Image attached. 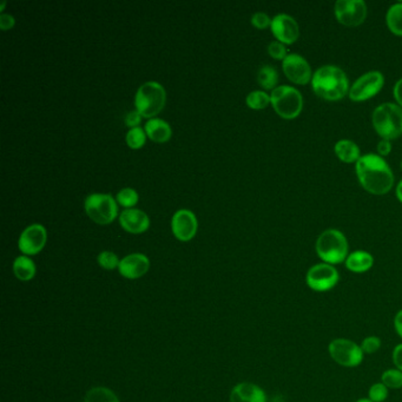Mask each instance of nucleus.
I'll list each match as a JSON object with an SVG mask.
<instances>
[{
    "instance_id": "obj_1",
    "label": "nucleus",
    "mask_w": 402,
    "mask_h": 402,
    "mask_svg": "<svg viewBox=\"0 0 402 402\" xmlns=\"http://www.w3.org/2000/svg\"><path fill=\"white\" fill-rule=\"evenodd\" d=\"M359 182L373 195H385L394 184V175L383 157L375 154L361 156L355 164Z\"/></svg>"
},
{
    "instance_id": "obj_2",
    "label": "nucleus",
    "mask_w": 402,
    "mask_h": 402,
    "mask_svg": "<svg viewBox=\"0 0 402 402\" xmlns=\"http://www.w3.org/2000/svg\"><path fill=\"white\" fill-rule=\"evenodd\" d=\"M314 92L328 102H337L350 94V81L345 71L335 66H321L312 78Z\"/></svg>"
},
{
    "instance_id": "obj_3",
    "label": "nucleus",
    "mask_w": 402,
    "mask_h": 402,
    "mask_svg": "<svg viewBox=\"0 0 402 402\" xmlns=\"http://www.w3.org/2000/svg\"><path fill=\"white\" fill-rule=\"evenodd\" d=\"M374 129L382 139L393 141L402 134V108L394 103H383L374 110Z\"/></svg>"
},
{
    "instance_id": "obj_4",
    "label": "nucleus",
    "mask_w": 402,
    "mask_h": 402,
    "mask_svg": "<svg viewBox=\"0 0 402 402\" xmlns=\"http://www.w3.org/2000/svg\"><path fill=\"white\" fill-rule=\"evenodd\" d=\"M317 255L325 263L340 264L348 257V241L337 229H327L319 236L315 244Z\"/></svg>"
},
{
    "instance_id": "obj_5",
    "label": "nucleus",
    "mask_w": 402,
    "mask_h": 402,
    "mask_svg": "<svg viewBox=\"0 0 402 402\" xmlns=\"http://www.w3.org/2000/svg\"><path fill=\"white\" fill-rule=\"evenodd\" d=\"M167 101L165 89L159 81H149L139 86L134 94V106L142 117L154 118L162 111Z\"/></svg>"
},
{
    "instance_id": "obj_6",
    "label": "nucleus",
    "mask_w": 402,
    "mask_h": 402,
    "mask_svg": "<svg viewBox=\"0 0 402 402\" xmlns=\"http://www.w3.org/2000/svg\"><path fill=\"white\" fill-rule=\"evenodd\" d=\"M272 105L280 117L294 119L303 109V97L299 90L289 86H277L270 94Z\"/></svg>"
},
{
    "instance_id": "obj_7",
    "label": "nucleus",
    "mask_w": 402,
    "mask_h": 402,
    "mask_svg": "<svg viewBox=\"0 0 402 402\" xmlns=\"http://www.w3.org/2000/svg\"><path fill=\"white\" fill-rule=\"evenodd\" d=\"M84 210L96 223L109 224L117 217V201L110 194L94 192L86 196Z\"/></svg>"
},
{
    "instance_id": "obj_8",
    "label": "nucleus",
    "mask_w": 402,
    "mask_h": 402,
    "mask_svg": "<svg viewBox=\"0 0 402 402\" xmlns=\"http://www.w3.org/2000/svg\"><path fill=\"white\" fill-rule=\"evenodd\" d=\"M328 350L334 361L342 367H358L363 360L361 347L347 339H335L329 343Z\"/></svg>"
},
{
    "instance_id": "obj_9",
    "label": "nucleus",
    "mask_w": 402,
    "mask_h": 402,
    "mask_svg": "<svg viewBox=\"0 0 402 402\" xmlns=\"http://www.w3.org/2000/svg\"><path fill=\"white\" fill-rule=\"evenodd\" d=\"M385 86V77L380 71H370L359 77L350 86V96L353 102H365L381 91Z\"/></svg>"
},
{
    "instance_id": "obj_10",
    "label": "nucleus",
    "mask_w": 402,
    "mask_h": 402,
    "mask_svg": "<svg viewBox=\"0 0 402 402\" xmlns=\"http://www.w3.org/2000/svg\"><path fill=\"white\" fill-rule=\"evenodd\" d=\"M340 280L339 272L332 264L319 263L309 268L305 275V282L309 288L317 292L332 290Z\"/></svg>"
},
{
    "instance_id": "obj_11",
    "label": "nucleus",
    "mask_w": 402,
    "mask_h": 402,
    "mask_svg": "<svg viewBox=\"0 0 402 402\" xmlns=\"http://www.w3.org/2000/svg\"><path fill=\"white\" fill-rule=\"evenodd\" d=\"M334 12L340 24L356 28L365 23L368 10L363 0H337Z\"/></svg>"
},
{
    "instance_id": "obj_12",
    "label": "nucleus",
    "mask_w": 402,
    "mask_h": 402,
    "mask_svg": "<svg viewBox=\"0 0 402 402\" xmlns=\"http://www.w3.org/2000/svg\"><path fill=\"white\" fill-rule=\"evenodd\" d=\"M282 69L285 77L297 86H305L313 78L308 61L297 53H288L285 61H282Z\"/></svg>"
},
{
    "instance_id": "obj_13",
    "label": "nucleus",
    "mask_w": 402,
    "mask_h": 402,
    "mask_svg": "<svg viewBox=\"0 0 402 402\" xmlns=\"http://www.w3.org/2000/svg\"><path fill=\"white\" fill-rule=\"evenodd\" d=\"M48 241V232L44 225L31 224L21 232L18 240V248L24 255H37L41 252Z\"/></svg>"
},
{
    "instance_id": "obj_14",
    "label": "nucleus",
    "mask_w": 402,
    "mask_h": 402,
    "mask_svg": "<svg viewBox=\"0 0 402 402\" xmlns=\"http://www.w3.org/2000/svg\"><path fill=\"white\" fill-rule=\"evenodd\" d=\"M197 225L196 215L189 209H179L171 219L172 234L182 242H187L195 237Z\"/></svg>"
},
{
    "instance_id": "obj_15",
    "label": "nucleus",
    "mask_w": 402,
    "mask_h": 402,
    "mask_svg": "<svg viewBox=\"0 0 402 402\" xmlns=\"http://www.w3.org/2000/svg\"><path fill=\"white\" fill-rule=\"evenodd\" d=\"M272 34L282 44H294L300 37V28L297 19L285 13L277 14L270 25Z\"/></svg>"
},
{
    "instance_id": "obj_16",
    "label": "nucleus",
    "mask_w": 402,
    "mask_h": 402,
    "mask_svg": "<svg viewBox=\"0 0 402 402\" xmlns=\"http://www.w3.org/2000/svg\"><path fill=\"white\" fill-rule=\"evenodd\" d=\"M150 269V260L141 252L129 254L119 262L118 272L128 280H137L144 277Z\"/></svg>"
},
{
    "instance_id": "obj_17",
    "label": "nucleus",
    "mask_w": 402,
    "mask_h": 402,
    "mask_svg": "<svg viewBox=\"0 0 402 402\" xmlns=\"http://www.w3.org/2000/svg\"><path fill=\"white\" fill-rule=\"evenodd\" d=\"M119 224L121 227L131 234H142L146 232L150 227V219L146 215L145 212L130 208V209H124L119 214Z\"/></svg>"
},
{
    "instance_id": "obj_18",
    "label": "nucleus",
    "mask_w": 402,
    "mask_h": 402,
    "mask_svg": "<svg viewBox=\"0 0 402 402\" xmlns=\"http://www.w3.org/2000/svg\"><path fill=\"white\" fill-rule=\"evenodd\" d=\"M230 402H267V395L255 383L241 382L232 388Z\"/></svg>"
},
{
    "instance_id": "obj_19",
    "label": "nucleus",
    "mask_w": 402,
    "mask_h": 402,
    "mask_svg": "<svg viewBox=\"0 0 402 402\" xmlns=\"http://www.w3.org/2000/svg\"><path fill=\"white\" fill-rule=\"evenodd\" d=\"M146 136L156 143H165L171 139L172 130L169 123L159 117L148 119L144 125Z\"/></svg>"
},
{
    "instance_id": "obj_20",
    "label": "nucleus",
    "mask_w": 402,
    "mask_h": 402,
    "mask_svg": "<svg viewBox=\"0 0 402 402\" xmlns=\"http://www.w3.org/2000/svg\"><path fill=\"white\" fill-rule=\"evenodd\" d=\"M345 268L355 274H362L368 272L374 264V257L372 254L365 250H356L348 255L345 261Z\"/></svg>"
},
{
    "instance_id": "obj_21",
    "label": "nucleus",
    "mask_w": 402,
    "mask_h": 402,
    "mask_svg": "<svg viewBox=\"0 0 402 402\" xmlns=\"http://www.w3.org/2000/svg\"><path fill=\"white\" fill-rule=\"evenodd\" d=\"M334 151H335L337 159H340L341 162L347 163V164H352V163L356 164L359 159H361L360 148L356 143L350 141V139H340L335 144Z\"/></svg>"
},
{
    "instance_id": "obj_22",
    "label": "nucleus",
    "mask_w": 402,
    "mask_h": 402,
    "mask_svg": "<svg viewBox=\"0 0 402 402\" xmlns=\"http://www.w3.org/2000/svg\"><path fill=\"white\" fill-rule=\"evenodd\" d=\"M36 264L29 256H18L13 262V272L18 280L24 281V282L31 281L36 277Z\"/></svg>"
},
{
    "instance_id": "obj_23",
    "label": "nucleus",
    "mask_w": 402,
    "mask_h": 402,
    "mask_svg": "<svg viewBox=\"0 0 402 402\" xmlns=\"http://www.w3.org/2000/svg\"><path fill=\"white\" fill-rule=\"evenodd\" d=\"M386 23L390 32L402 37V3H396L388 8Z\"/></svg>"
},
{
    "instance_id": "obj_24",
    "label": "nucleus",
    "mask_w": 402,
    "mask_h": 402,
    "mask_svg": "<svg viewBox=\"0 0 402 402\" xmlns=\"http://www.w3.org/2000/svg\"><path fill=\"white\" fill-rule=\"evenodd\" d=\"M257 81L263 89L274 90L277 88L279 83V72L272 66H261L257 72Z\"/></svg>"
},
{
    "instance_id": "obj_25",
    "label": "nucleus",
    "mask_w": 402,
    "mask_h": 402,
    "mask_svg": "<svg viewBox=\"0 0 402 402\" xmlns=\"http://www.w3.org/2000/svg\"><path fill=\"white\" fill-rule=\"evenodd\" d=\"M84 402H119V399L106 387H94L86 393Z\"/></svg>"
},
{
    "instance_id": "obj_26",
    "label": "nucleus",
    "mask_w": 402,
    "mask_h": 402,
    "mask_svg": "<svg viewBox=\"0 0 402 402\" xmlns=\"http://www.w3.org/2000/svg\"><path fill=\"white\" fill-rule=\"evenodd\" d=\"M245 103L250 109L262 110L265 109L269 104H272V99H270V94H267V92L261 91V90H255L247 96Z\"/></svg>"
},
{
    "instance_id": "obj_27",
    "label": "nucleus",
    "mask_w": 402,
    "mask_h": 402,
    "mask_svg": "<svg viewBox=\"0 0 402 402\" xmlns=\"http://www.w3.org/2000/svg\"><path fill=\"white\" fill-rule=\"evenodd\" d=\"M139 192L134 190V188H123L116 195L117 203L121 204L125 209L134 208L139 202Z\"/></svg>"
},
{
    "instance_id": "obj_28",
    "label": "nucleus",
    "mask_w": 402,
    "mask_h": 402,
    "mask_svg": "<svg viewBox=\"0 0 402 402\" xmlns=\"http://www.w3.org/2000/svg\"><path fill=\"white\" fill-rule=\"evenodd\" d=\"M126 144L130 146L131 149H139L145 144L146 132L144 128L137 126L129 129L125 136Z\"/></svg>"
},
{
    "instance_id": "obj_29",
    "label": "nucleus",
    "mask_w": 402,
    "mask_h": 402,
    "mask_svg": "<svg viewBox=\"0 0 402 402\" xmlns=\"http://www.w3.org/2000/svg\"><path fill=\"white\" fill-rule=\"evenodd\" d=\"M381 382L392 390H399L402 387V372L399 370H387L382 373Z\"/></svg>"
},
{
    "instance_id": "obj_30",
    "label": "nucleus",
    "mask_w": 402,
    "mask_h": 402,
    "mask_svg": "<svg viewBox=\"0 0 402 402\" xmlns=\"http://www.w3.org/2000/svg\"><path fill=\"white\" fill-rule=\"evenodd\" d=\"M98 264L105 270H114V269L119 267V262L121 260L118 259V256L114 252H109V250H104V252H99L97 257Z\"/></svg>"
},
{
    "instance_id": "obj_31",
    "label": "nucleus",
    "mask_w": 402,
    "mask_h": 402,
    "mask_svg": "<svg viewBox=\"0 0 402 402\" xmlns=\"http://www.w3.org/2000/svg\"><path fill=\"white\" fill-rule=\"evenodd\" d=\"M387 398H388V388L382 382L374 383L373 386L370 387L368 392V399L370 401L383 402L386 401Z\"/></svg>"
},
{
    "instance_id": "obj_32",
    "label": "nucleus",
    "mask_w": 402,
    "mask_h": 402,
    "mask_svg": "<svg viewBox=\"0 0 402 402\" xmlns=\"http://www.w3.org/2000/svg\"><path fill=\"white\" fill-rule=\"evenodd\" d=\"M268 53L270 57L277 59V61H285V58L288 56L287 49H285V44H282L280 41H272L268 45Z\"/></svg>"
},
{
    "instance_id": "obj_33",
    "label": "nucleus",
    "mask_w": 402,
    "mask_h": 402,
    "mask_svg": "<svg viewBox=\"0 0 402 402\" xmlns=\"http://www.w3.org/2000/svg\"><path fill=\"white\" fill-rule=\"evenodd\" d=\"M362 352L365 354L376 353L380 348H381V340L378 336H367L365 340L362 341L361 345Z\"/></svg>"
},
{
    "instance_id": "obj_34",
    "label": "nucleus",
    "mask_w": 402,
    "mask_h": 402,
    "mask_svg": "<svg viewBox=\"0 0 402 402\" xmlns=\"http://www.w3.org/2000/svg\"><path fill=\"white\" fill-rule=\"evenodd\" d=\"M252 24L254 28L259 30H264L272 25V18L264 12H256L252 14Z\"/></svg>"
},
{
    "instance_id": "obj_35",
    "label": "nucleus",
    "mask_w": 402,
    "mask_h": 402,
    "mask_svg": "<svg viewBox=\"0 0 402 402\" xmlns=\"http://www.w3.org/2000/svg\"><path fill=\"white\" fill-rule=\"evenodd\" d=\"M142 114H139L137 110H132L129 111L125 116V124L129 126L130 129L132 128H137L142 122Z\"/></svg>"
},
{
    "instance_id": "obj_36",
    "label": "nucleus",
    "mask_w": 402,
    "mask_h": 402,
    "mask_svg": "<svg viewBox=\"0 0 402 402\" xmlns=\"http://www.w3.org/2000/svg\"><path fill=\"white\" fill-rule=\"evenodd\" d=\"M14 24H16V19H14V17L12 14L4 12L0 14V29L3 30V31L12 29Z\"/></svg>"
},
{
    "instance_id": "obj_37",
    "label": "nucleus",
    "mask_w": 402,
    "mask_h": 402,
    "mask_svg": "<svg viewBox=\"0 0 402 402\" xmlns=\"http://www.w3.org/2000/svg\"><path fill=\"white\" fill-rule=\"evenodd\" d=\"M376 149H378L379 156H381V157L388 156L390 154V151H392V143L388 139H381L379 142Z\"/></svg>"
},
{
    "instance_id": "obj_38",
    "label": "nucleus",
    "mask_w": 402,
    "mask_h": 402,
    "mask_svg": "<svg viewBox=\"0 0 402 402\" xmlns=\"http://www.w3.org/2000/svg\"><path fill=\"white\" fill-rule=\"evenodd\" d=\"M393 362H394L396 370L402 372V343L396 345L393 350Z\"/></svg>"
},
{
    "instance_id": "obj_39",
    "label": "nucleus",
    "mask_w": 402,
    "mask_h": 402,
    "mask_svg": "<svg viewBox=\"0 0 402 402\" xmlns=\"http://www.w3.org/2000/svg\"><path fill=\"white\" fill-rule=\"evenodd\" d=\"M394 97L398 105L402 108V78L395 83Z\"/></svg>"
},
{
    "instance_id": "obj_40",
    "label": "nucleus",
    "mask_w": 402,
    "mask_h": 402,
    "mask_svg": "<svg viewBox=\"0 0 402 402\" xmlns=\"http://www.w3.org/2000/svg\"><path fill=\"white\" fill-rule=\"evenodd\" d=\"M395 332L398 333L399 336L402 339V309L399 310L394 317Z\"/></svg>"
},
{
    "instance_id": "obj_41",
    "label": "nucleus",
    "mask_w": 402,
    "mask_h": 402,
    "mask_svg": "<svg viewBox=\"0 0 402 402\" xmlns=\"http://www.w3.org/2000/svg\"><path fill=\"white\" fill-rule=\"evenodd\" d=\"M396 197H398L399 201L402 203V181L399 183L398 187H396Z\"/></svg>"
},
{
    "instance_id": "obj_42",
    "label": "nucleus",
    "mask_w": 402,
    "mask_h": 402,
    "mask_svg": "<svg viewBox=\"0 0 402 402\" xmlns=\"http://www.w3.org/2000/svg\"><path fill=\"white\" fill-rule=\"evenodd\" d=\"M5 5H6V1L3 0V1H1V4H0V11H1V13H3V11H4Z\"/></svg>"
},
{
    "instance_id": "obj_43",
    "label": "nucleus",
    "mask_w": 402,
    "mask_h": 402,
    "mask_svg": "<svg viewBox=\"0 0 402 402\" xmlns=\"http://www.w3.org/2000/svg\"><path fill=\"white\" fill-rule=\"evenodd\" d=\"M355 402H372L370 399H359L358 401Z\"/></svg>"
},
{
    "instance_id": "obj_44",
    "label": "nucleus",
    "mask_w": 402,
    "mask_h": 402,
    "mask_svg": "<svg viewBox=\"0 0 402 402\" xmlns=\"http://www.w3.org/2000/svg\"><path fill=\"white\" fill-rule=\"evenodd\" d=\"M401 168H402V162H401Z\"/></svg>"
}]
</instances>
